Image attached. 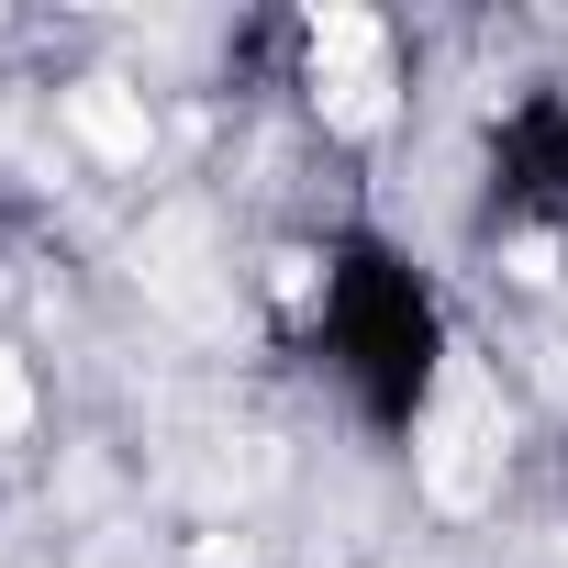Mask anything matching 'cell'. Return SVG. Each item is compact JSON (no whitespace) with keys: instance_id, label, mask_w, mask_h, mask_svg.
<instances>
[{"instance_id":"6da1fadb","label":"cell","mask_w":568,"mask_h":568,"mask_svg":"<svg viewBox=\"0 0 568 568\" xmlns=\"http://www.w3.org/2000/svg\"><path fill=\"white\" fill-rule=\"evenodd\" d=\"M324 346H335L346 390L368 402V424H390V435L424 424V402H435V379H446V357H457L435 291H424L390 245H346V256L324 267Z\"/></svg>"},{"instance_id":"7a4b0ae2","label":"cell","mask_w":568,"mask_h":568,"mask_svg":"<svg viewBox=\"0 0 568 568\" xmlns=\"http://www.w3.org/2000/svg\"><path fill=\"white\" fill-rule=\"evenodd\" d=\"M490 190L513 223H568V90H535L490 134Z\"/></svg>"},{"instance_id":"3957f363","label":"cell","mask_w":568,"mask_h":568,"mask_svg":"<svg viewBox=\"0 0 568 568\" xmlns=\"http://www.w3.org/2000/svg\"><path fill=\"white\" fill-rule=\"evenodd\" d=\"M313 101H324L335 123H379V112H390V34L335 12V23L313 34Z\"/></svg>"},{"instance_id":"277c9868","label":"cell","mask_w":568,"mask_h":568,"mask_svg":"<svg viewBox=\"0 0 568 568\" xmlns=\"http://www.w3.org/2000/svg\"><path fill=\"white\" fill-rule=\"evenodd\" d=\"M23 424H34V379L0 357V435H23Z\"/></svg>"}]
</instances>
